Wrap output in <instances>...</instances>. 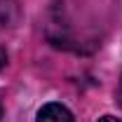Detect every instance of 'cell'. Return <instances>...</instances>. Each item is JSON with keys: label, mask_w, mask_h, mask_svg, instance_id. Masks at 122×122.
Instances as JSON below:
<instances>
[{"label": "cell", "mask_w": 122, "mask_h": 122, "mask_svg": "<svg viewBox=\"0 0 122 122\" xmlns=\"http://www.w3.org/2000/svg\"><path fill=\"white\" fill-rule=\"evenodd\" d=\"M120 92H122V80H120Z\"/></svg>", "instance_id": "obj_4"}, {"label": "cell", "mask_w": 122, "mask_h": 122, "mask_svg": "<svg viewBox=\"0 0 122 122\" xmlns=\"http://www.w3.org/2000/svg\"><path fill=\"white\" fill-rule=\"evenodd\" d=\"M99 122H122V120H120V117H115V115H103Z\"/></svg>", "instance_id": "obj_3"}, {"label": "cell", "mask_w": 122, "mask_h": 122, "mask_svg": "<svg viewBox=\"0 0 122 122\" xmlns=\"http://www.w3.org/2000/svg\"><path fill=\"white\" fill-rule=\"evenodd\" d=\"M35 122H75L73 113L61 103H47L38 110V120Z\"/></svg>", "instance_id": "obj_1"}, {"label": "cell", "mask_w": 122, "mask_h": 122, "mask_svg": "<svg viewBox=\"0 0 122 122\" xmlns=\"http://www.w3.org/2000/svg\"><path fill=\"white\" fill-rule=\"evenodd\" d=\"M5 63H7V52H5V47L0 45V68H5Z\"/></svg>", "instance_id": "obj_2"}, {"label": "cell", "mask_w": 122, "mask_h": 122, "mask_svg": "<svg viewBox=\"0 0 122 122\" xmlns=\"http://www.w3.org/2000/svg\"><path fill=\"white\" fill-rule=\"evenodd\" d=\"M0 115H2V106H0Z\"/></svg>", "instance_id": "obj_5"}]
</instances>
